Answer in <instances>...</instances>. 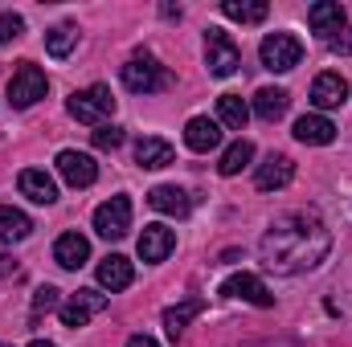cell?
I'll list each match as a JSON object with an SVG mask.
<instances>
[{
    "instance_id": "1",
    "label": "cell",
    "mask_w": 352,
    "mask_h": 347,
    "mask_svg": "<svg viewBox=\"0 0 352 347\" xmlns=\"http://www.w3.org/2000/svg\"><path fill=\"white\" fill-rule=\"evenodd\" d=\"M328 250H332V233H328V225L320 221L316 208H295V213L274 217L270 229L263 233V241H258L263 265L270 274L316 270L328 258Z\"/></svg>"
},
{
    "instance_id": "2",
    "label": "cell",
    "mask_w": 352,
    "mask_h": 347,
    "mask_svg": "<svg viewBox=\"0 0 352 347\" xmlns=\"http://www.w3.org/2000/svg\"><path fill=\"white\" fill-rule=\"evenodd\" d=\"M66 110H70L78 123H87V127H102V123L115 115V94H111L107 86L74 90V94L66 98Z\"/></svg>"
},
{
    "instance_id": "3",
    "label": "cell",
    "mask_w": 352,
    "mask_h": 347,
    "mask_svg": "<svg viewBox=\"0 0 352 347\" xmlns=\"http://www.w3.org/2000/svg\"><path fill=\"white\" fill-rule=\"evenodd\" d=\"M45 90H50L45 70H41V66H33V62H21V66L12 70V78H8V102H12L16 110H29L33 102H41V98H45Z\"/></svg>"
},
{
    "instance_id": "4",
    "label": "cell",
    "mask_w": 352,
    "mask_h": 347,
    "mask_svg": "<svg viewBox=\"0 0 352 347\" xmlns=\"http://www.w3.org/2000/svg\"><path fill=\"white\" fill-rule=\"evenodd\" d=\"M258 58L270 74H287L303 62V41L291 37V33H266L263 45H258Z\"/></svg>"
},
{
    "instance_id": "5",
    "label": "cell",
    "mask_w": 352,
    "mask_h": 347,
    "mask_svg": "<svg viewBox=\"0 0 352 347\" xmlns=\"http://www.w3.org/2000/svg\"><path fill=\"white\" fill-rule=\"evenodd\" d=\"M205 66H209L213 78H230V74H238V66H242V49L234 45V37H230L226 29H209V33H205Z\"/></svg>"
},
{
    "instance_id": "6",
    "label": "cell",
    "mask_w": 352,
    "mask_h": 347,
    "mask_svg": "<svg viewBox=\"0 0 352 347\" xmlns=\"http://www.w3.org/2000/svg\"><path fill=\"white\" fill-rule=\"evenodd\" d=\"M168 82H173V74L156 58H131L123 66V86L131 94H160V90H168Z\"/></svg>"
},
{
    "instance_id": "7",
    "label": "cell",
    "mask_w": 352,
    "mask_h": 347,
    "mask_svg": "<svg viewBox=\"0 0 352 347\" xmlns=\"http://www.w3.org/2000/svg\"><path fill=\"white\" fill-rule=\"evenodd\" d=\"M127 229H131V200L127 196H111L94 208V233L98 237L119 241V237H127Z\"/></svg>"
},
{
    "instance_id": "8",
    "label": "cell",
    "mask_w": 352,
    "mask_h": 347,
    "mask_svg": "<svg viewBox=\"0 0 352 347\" xmlns=\"http://www.w3.org/2000/svg\"><path fill=\"white\" fill-rule=\"evenodd\" d=\"M98 311H107V294H98V290H78V294H70V298L58 307L62 323H66V327H74V331H78V327H87Z\"/></svg>"
},
{
    "instance_id": "9",
    "label": "cell",
    "mask_w": 352,
    "mask_h": 347,
    "mask_svg": "<svg viewBox=\"0 0 352 347\" xmlns=\"http://www.w3.org/2000/svg\"><path fill=\"white\" fill-rule=\"evenodd\" d=\"M58 172H62V180H66L70 188H90V184L98 180V164L90 160L87 152L66 147V152L58 156Z\"/></svg>"
},
{
    "instance_id": "10",
    "label": "cell",
    "mask_w": 352,
    "mask_h": 347,
    "mask_svg": "<svg viewBox=\"0 0 352 347\" xmlns=\"http://www.w3.org/2000/svg\"><path fill=\"white\" fill-rule=\"evenodd\" d=\"M221 294L226 298H242V302H254V307H274V294L263 286V278H254V274H234V278H226L221 282Z\"/></svg>"
},
{
    "instance_id": "11",
    "label": "cell",
    "mask_w": 352,
    "mask_h": 347,
    "mask_svg": "<svg viewBox=\"0 0 352 347\" xmlns=\"http://www.w3.org/2000/svg\"><path fill=\"white\" fill-rule=\"evenodd\" d=\"M349 102V82L340 78V74H320L316 82H311V106L316 110H336V106H344Z\"/></svg>"
},
{
    "instance_id": "12",
    "label": "cell",
    "mask_w": 352,
    "mask_h": 347,
    "mask_svg": "<svg viewBox=\"0 0 352 347\" xmlns=\"http://www.w3.org/2000/svg\"><path fill=\"white\" fill-rule=\"evenodd\" d=\"M344 8L336 4V0H320V4H311L307 8V25H311V33H320L324 41H332L340 29H344Z\"/></svg>"
},
{
    "instance_id": "13",
    "label": "cell",
    "mask_w": 352,
    "mask_h": 347,
    "mask_svg": "<svg viewBox=\"0 0 352 347\" xmlns=\"http://www.w3.org/2000/svg\"><path fill=\"white\" fill-rule=\"evenodd\" d=\"M176 250V233L168 225H144V233H140V258L144 261H164L168 254Z\"/></svg>"
},
{
    "instance_id": "14",
    "label": "cell",
    "mask_w": 352,
    "mask_h": 347,
    "mask_svg": "<svg viewBox=\"0 0 352 347\" xmlns=\"http://www.w3.org/2000/svg\"><path fill=\"white\" fill-rule=\"evenodd\" d=\"M291 180H295V164L287 156H266V164H258V172H254V188L258 192H278Z\"/></svg>"
},
{
    "instance_id": "15",
    "label": "cell",
    "mask_w": 352,
    "mask_h": 347,
    "mask_svg": "<svg viewBox=\"0 0 352 347\" xmlns=\"http://www.w3.org/2000/svg\"><path fill=\"white\" fill-rule=\"evenodd\" d=\"M184 143L192 147V152H213V147H221V123L217 119H205V115H197V119H188V127H184Z\"/></svg>"
},
{
    "instance_id": "16",
    "label": "cell",
    "mask_w": 352,
    "mask_h": 347,
    "mask_svg": "<svg viewBox=\"0 0 352 347\" xmlns=\"http://www.w3.org/2000/svg\"><path fill=\"white\" fill-rule=\"evenodd\" d=\"M54 261H58L62 270H82L90 261V241L82 233H62V237L54 241Z\"/></svg>"
},
{
    "instance_id": "17",
    "label": "cell",
    "mask_w": 352,
    "mask_h": 347,
    "mask_svg": "<svg viewBox=\"0 0 352 347\" xmlns=\"http://www.w3.org/2000/svg\"><path fill=\"white\" fill-rule=\"evenodd\" d=\"M295 139L307 143V147H324V143L336 139V127H332L328 115H303V119H295Z\"/></svg>"
},
{
    "instance_id": "18",
    "label": "cell",
    "mask_w": 352,
    "mask_h": 347,
    "mask_svg": "<svg viewBox=\"0 0 352 347\" xmlns=\"http://www.w3.org/2000/svg\"><path fill=\"white\" fill-rule=\"evenodd\" d=\"M131 278H135V270H131V261L123 258V254H111V258L98 261V286H102V290L119 294V290L131 286Z\"/></svg>"
},
{
    "instance_id": "19",
    "label": "cell",
    "mask_w": 352,
    "mask_h": 347,
    "mask_svg": "<svg viewBox=\"0 0 352 347\" xmlns=\"http://www.w3.org/2000/svg\"><path fill=\"white\" fill-rule=\"evenodd\" d=\"M16 184H21V196H29L33 204H54V200H58V184H54V176L41 172V168H25Z\"/></svg>"
},
{
    "instance_id": "20",
    "label": "cell",
    "mask_w": 352,
    "mask_h": 347,
    "mask_svg": "<svg viewBox=\"0 0 352 347\" xmlns=\"http://www.w3.org/2000/svg\"><path fill=\"white\" fill-rule=\"evenodd\" d=\"M148 204H152L156 213H164V217H184V213L192 208L188 192L176 188V184H160V188H152V192H148Z\"/></svg>"
},
{
    "instance_id": "21",
    "label": "cell",
    "mask_w": 352,
    "mask_h": 347,
    "mask_svg": "<svg viewBox=\"0 0 352 347\" xmlns=\"http://www.w3.org/2000/svg\"><path fill=\"white\" fill-rule=\"evenodd\" d=\"M287 106H291V94L278 86H263L254 94V115L263 119V123H278L283 115H287Z\"/></svg>"
},
{
    "instance_id": "22",
    "label": "cell",
    "mask_w": 352,
    "mask_h": 347,
    "mask_svg": "<svg viewBox=\"0 0 352 347\" xmlns=\"http://www.w3.org/2000/svg\"><path fill=\"white\" fill-rule=\"evenodd\" d=\"M201 311H205V298H184V302L168 307V311H164V331H168V339H180L184 327H188Z\"/></svg>"
},
{
    "instance_id": "23",
    "label": "cell",
    "mask_w": 352,
    "mask_h": 347,
    "mask_svg": "<svg viewBox=\"0 0 352 347\" xmlns=\"http://www.w3.org/2000/svg\"><path fill=\"white\" fill-rule=\"evenodd\" d=\"M135 164L140 168H168L173 164V143L168 139H156V135L140 139L135 143Z\"/></svg>"
},
{
    "instance_id": "24",
    "label": "cell",
    "mask_w": 352,
    "mask_h": 347,
    "mask_svg": "<svg viewBox=\"0 0 352 347\" xmlns=\"http://www.w3.org/2000/svg\"><path fill=\"white\" fill-rule=\"evenodd\" d=\"M29 233H33V221H29L21 208L0 204V241H25Z\"/></svg>"
},
{
    "instance_id": "25",
    "label": "cell",
    "mask_w": 352,
    "mask_h": 347,
    "mask_svg": "<svg viewBox=\"0 0 352 347\" xmlns=\"http://www.w3.org/2000/svg\"><path fill=\"white\" fill-rule=\"evenodd\" d=\"M221 12H226L230 21H242V25H263L266 12H270V4H266V0H226Z\"/></svg>"
},
{
    "instance_id": "26",
    "label": "cell",
    "mask_w": 352,
    "mask_h": 347,
    "mask_svg": "<svg viewBox=\"0 0 352 347\" xmlns=\"http://www.w3.org/2000/svg\"><path fill=\"white\" fill-rule=\"evenodd\" d=\"M217 119H221V127L242 131L246 119H250V106L242 102V94H221V98H217Z\"/></svg>"
},
{
    "instance_id": "27",
    "label": "cell",
    "mask_w": 352,
    "mask_h": 347,
    "mask_svg": "<svg viewBox=\"0 0 352 347\" xmlns=\"http://www.w3.org/2000/svg\"><path fill=\"white\" fill-rule=\"evenodd\" d=\"M254 160V143L250 139H238V143H230L226 152H221V164H217V172L221 176H238L246 164Z\"/></svg>"
},
{
    "instance_id": "28",
    "label": "cell",
    "mask_w": 352,
    "mask_h": 347,
    "mask_svg": "<svg viewBox=\"0 0 352 347\" xmlns=\"http://www.w3.org/2000/svg\"><path fill=\"white\" fill-rule=\"evenodd\" d=\"M74 45H78V29H74V25H58V29L45 33V49H50V58H66Z\"/></svg>"
},
{
    "instance_id": "29",
    "label": "cell",
    "mask_w": 352,
    "mask_h": 347,
    "mask_svg": "<svg viewBox=\"0 0 352 347\" xmlns=\"http://www.w3.org/2000/svg\"><path fill=\"white\" fill-rule=\"evenodd\" d=\"M123 143V131L115 127V123H102V127H94V147L98 152H115Z\"/></svg>"
},
{
    "instance_id": "30",
    "label": "cell",
    "mask_w": 352,
    "mask_h": 347,
    "mask_svg": "<svg viewBox=\"0 0 352 347\" xmlns=\"http://www.w3.org/2000/svg\"><path fill=\"white\" fill-rule=\"evenodd\" d=\"M58 286H37V294H33V315H41V311H54V307H62L58 302Z\"/></svg>"
},
{
    "instance_id": "31",
    "label": "cell",
    "mask_w": 352,
    "mask_h": 347,
    "mask_svg": "<svg viewBox=\"0 0 352 347\" xmlns=\"http://www.w3.org/2000/svg\"><path fill=\"white\" fill-rule=\"evenodd\" d=\"M21 29H25V21H21L16 12H0V41H12V37H21Z\"/></svg>"
},
{
    "instance_id": "32",
    "label": "cell",
    "mask_w": 352,
    "mask_h": 347,
    "mask_svg": "<svg viewBox=\"0 0 352 347\" xmlns=\"http://www.w3.org/2000/svg\"><path fill=\"white\" fill-rule=\"evenodd\" d=\"M328 49H332V53H352V29H340V33L328 41Z\"/></svg>"
},
{
    "instance_id": "33",
    "label": "cell",
    "mask_w": 352,
    "mask_h": 347,
    "mask_svg": "<svg viewBox=\"0 0 352 347\" xmlns=\"http://www.w3.org/2000/svg\"><path fill=\"white\" fill-rule=\"evenodd\" d=\"M8 274H16V261L8 258L4 250H0V278H8Z\"/></svg>"
},
{
    "instance_id": "34",
    "label": "cell",
    "mask_w": 352,
    "mask_h": 347,
    "mask_svg": "<svg viewBox=\"0 0 352 347\" xmlns=\"http://www.w3.org/2000/svg\"><path fill=\"white\" fill-rule=\"evenodd\" d=\"M127 347H160V344H156L152 335H131V339H127Z\"/></svg>"
},
{
    "instance_id": "35",
    "label": "cell",
    "mask_w": 352,
    "mask_h": 347,
    "mask_svg": "<svg viewBox=\"0 0 352 347\" xmlns=\"http://www.w3.org/2000/svg\"><path fill=\"white\" fill-rule=\"evenodd\" d=\"M29 347H58V344H50V339H33Z\"/></svg>"
}]
</instances>
